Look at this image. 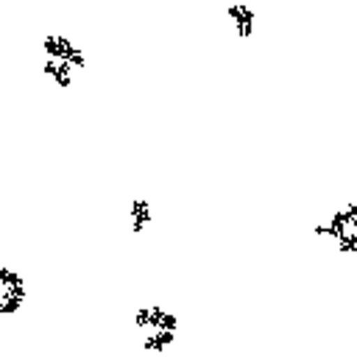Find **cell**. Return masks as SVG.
<instances>
[{
    "mask_svg": "<svg viewBox=\"0 0 357 357\" xmlns=\"http://www.w3.org/2000/svg\"><path fill=\"white\" fill-rule=\"evenodd\" d=\"M318 237H329L340 254L354 257L357 254V201L349 198L343 206H337L324 223L315 226Z\"/></svg>",
    "mask_w": 357,
    "mask_h": 357,
    "instance_id": "1",
    "label": "cell"
},
{
    "mask_svg": "<svg viewBox=\"0 0 357 357\" xmlns=\"http://www.w3.org/2000/svg\"><path fill=\"white\" fill-rule=\"evenodd\" d=\"M25 276L8 265H0V318L3 315H17L25 304Z\"/></svg>",
    "mask_w": 357,
    "mask_h": 357,
    "instance_id": "2",
    "label": "cell"
},
{
    "mask_svg": "<svg viewBox=\"0 0 357 357\" xmlns=\"http://www.w3.org/2000/svg\"><path fill=\"white\" fill-rule=\"evenodd\" d=\"M42 50L47 53V59L64 61L73 70H84L86 67V53L75 42H70L67 36H61V33H47L45 42H42Z\"/></svg>",
    "mask_w": 357,
    "mask_h": 357,
    "instance_id": "3",
    "label": "cell"
},
{
    "mask_svg": "<svg viewBox=\"0 0 357 357\" xmlns=\"http://www.w3.org/2000/svg\"><path fill=\"white\" fill-rule=\"evenodd\" d=\"M134 324L137 329H142V335L145 332H178L181 318L165 307H142L134 312Z\"/></svg>",
    "mask_w": 357,
    "mask_h": 357,
    "instance_id": "4",
    "label": "cell"
},
{
    "mask_svg": "<svg viewBox=\"0 0 357 357\" xmlns=\"http://www.w3.org/2000/svg\"><path fill=\"white\" fill-rule=\"evenodd\" d=\"M226 17L231 20V25H234L240 39H251L254 25H257V11L248 3H229L226 6Z\"/></svg>",
    "mask_w": 357,
    "mask_h": 357,
    "instance_id": "5",
    "label": "cell"
},
{
    "mask_svg": "<svg viewBox=\"0 0 357 357\" xmlns=\"http://www.w3.org/2000/svg\"><path fill=\"white\" fill-rule=\"evenodd\" d=\"M153 218V206L148 198H134L131 201V209H128V220H131V234H142L148 229Z\"/></svg>",
    "mask_w": 357,
    "mask_h": 357,
    "instance_id": "6",
    "label": "cell"
},
{
    "mask_svg": "<svg viewBox=\"0 0 357 357\" xmlns=\"http://www.w3.org/2000/svg\"><path fill=\"white\" fill-rule=\"evenodd\" d=\"M178 332H145L142 335V349L148 354H165L176 343Z\"/></svg>",
    "mask_w": 357,
    "mask_h": 357,
    "instance_id": "7",
    "label": "cell"
},
{
    "mask_svg": "<svg viewBox=\"0 0 357 357\" xmlns=\"http://www.w3.org/2000/svg\"><path fill=\"white\" fill-rule=\"evenodd\" d=\"M42 73H45L56 86H70V81H73V67L64 64V61H56V59H45Z\"/></svg>",
    "mask_w": 357,
    "mask_h": 357,
    "instance_id": "8",
    "label": "cell"
}]
</instances>
